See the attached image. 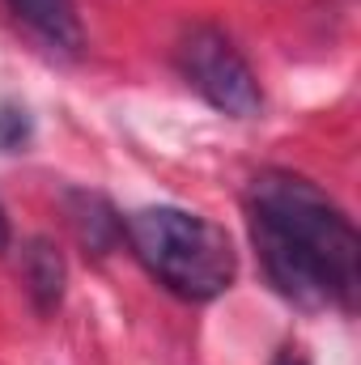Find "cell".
Returning a JSON list of instances; mask_svg holds the SVG:
<instances>
[{
    "label": "cell",
    "mask_w": 361,
    "mask_h": 365,
    "mask_svg": "<svg viewBox=\"0 0 361 365\" xmlns=\"http://www.w3.org/2000/svg\"><path fill=\"white\" fill-rule=\"evenodd\" d=\"M26 136H30V119H26V110H17V106H0V149L13 153V149L26 145Z\"/></svg>",
    "instance_id": "7"
},
{
    "label": "cell",
    "mask_w": 361,
    "mask_h": 365,
    "mask_svg": "<svg viewBox=\"0 0 361 365\" xmlns=\"http://www.w3.org/2000/svg\"><path fill=\"white\" fill-rule=\"evenodd\" d=\"M272 365H306V361H302V357H298L293 349H285V353H280V357H276Z\"/></svg>",
    "instance_id": "9"
},
{
    "label": "cell",
    "mask_w": 361,
    "mask_h": 365,
    "mask_svg": "<svg viewBox=\"0 0 361 365\" xmlns=\"http://www.w3.org/2000/svg\"><path fill=\"white\" fill-rule=\"evenodd\" d=\"M179 68L187 86L200 93L213 110L234 119H255L264 106L260 81L251 64L238 56V47L217 26H191L179 43Z\"/></svg>",
    "instance_id": "3"
},
{
    "label": "cell",
    "mask_w": 361,
    "mask_h": 365,
    "mask_svg": "<svg viewBox=\"0 0 361 365\" xmlns=\"http://www.w3.org/2000/svg\"><path fill=\"white\" fill-rule=\"evenodd\" d=\"M64 200H68V221H73L81 247H90L93 255H106L123 234V221L115 217V208L93 191H68Z\"/></svg>",
    "instance_id": "6"
},
{
    "label": "cell",
    "mask_w": 361,
    "mask_h": 365,
    "mask_svg": "<svg viewBox=\"0 0 361 365\" xmlns=\"http://www.w3.org/2000/svg\"><path fill=\"white\" fill-rule=\"evenodd\" d=\"M9 251V217H4V208H0V255Z\"/></svg>",
    "instance_id": "8"
},
{
    "label": "cell",
    "mask_w": 361,
    "mask_h": 365,
    "mask_svg": "<svg viewBox=\"0 0 361 365\" xmlns=\"http://www.w3.org/2000/svg\"><path fill=\"white\" fill-rule=\"evenodd\" d=\"M123 234L145 272L183 302H213L234 284L238 272L234 242L217 221L200 212L141 208L123 221Z\"/></svg>",
    "instance_id": "2"
},
{
    "label": "cell",
    "mask_w": 361,
    "mask_h": 365,
    "mask_svg": "<svg viewBox=\"0 0 361 365\" xmlns=\"http://www.w3.org/2000/svg\"><path fill=\"white\" fill-rule=\"evenodd\" d=\"M17 21H26L39 38H47L60 51H81L86 34H81V17L73 0H4Z\"/></svg>",
    "instance_id": "5"
},
{
    "label": "cell",
    "mask_w": 361,
    "mask_h": 365,
    "mask_svg": "<svg viewBox=\"0 0 361 365\" xmlns=\"http://www.w3.org/2000/svg\"><path fill=\"white\" fill-rule=\"evenodd\" d=\"M21 280H26V293L34 302L39 314H56L60 302H64V284H68V268H64V255L51 238H30L26 251H21Z\"/></svg>",
    "instance_id": "4"
},
{
    "label": "cell",
    "mask_w": 361,
    "mask_h": 365,
    "mask_svg": "<svg viewBox=\"0 0 361 365\" xmlns=\"http://www.w3.org/2000/svg\"><path fill=\"white\" fill-rule=\"evenodd\" d=\"M251 238L280 297L302 310H353L361 238L345 208L293 170H264L247 195Z\"/></svg>",
    "instance_id": "1"
}]
</instances>
